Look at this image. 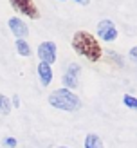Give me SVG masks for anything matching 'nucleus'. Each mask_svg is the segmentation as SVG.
I'll return each instance as SVG.
<instances>
[{
  "mask_svg": "<svg viewBox=\"0 0 137 148\" xmlns=\"http://www.w3.org/2000/svg\"><path fill=\"white\" fill-rule=\"evenodd\" d=\"M128 58H130L132 62H135V63H137V45L130 49V53H128Z\"/></svg>",
  "mask_w": 137,
  "mask_h": 148,
  "instance_id": "2eb2a0df",
  "label": "nucleus"
},
{
  "mask_svg": "<svg viewBox=\"0 0 137 148\" xmlns=\"http://www.w3.org/2000/svg\"><path fill=\"white\" fill-rule=\"evenodd\" d=\"M79 65L78 63H70L67 71L63 74V88H67V90H74L78 88V81H79Z\"/></svg>",
  "mask_w": 137,
  "mask_h": 148,
  "instance_id": "20e7f679",
  "label": "nucleus"
},
{
  "mask_svg": "<svg viewBox=\"0 0 137 148\" xmlns=\"http://www.w3.org/2000/svg\"><path fill=\"white\" fill-rule=\"evenodd\" d=\"M11 5H13V9L22 11L25 16L33 18V20H36V18L40 16L38 7H36V4L31 2V0H11Z\"/></svg>",
  "mask_w": 137,
  "mask_h": 148,
  "instance_id": "39448f33",
  "label": "nucleus"
},
{
  "mask_svg": "<svg viewBox=\"0 0 137 148\" xmlns=\"http://www.w3.org/2000/svg\"><path fill=\"white\" fill-rule=\"evenodd\" d=\"M108 56H110V58H112V60H114L115 63H117V65H119V67H121V65H123V63H125V62H123V58H119V56H117V53H114V51H110V53H108Z\"/></svg>",
  "mask_w": 137,
  "mask_h": 148,
  "instance_id": "ddd939ff",
  "label": "nucleus"
},
{
  "mask_svg": "<svg viewBox=\"0 0 137 148\" xmlns=\"http://www.w3.org/2000/svg\"><path fill=\"white\" fill-rule=\"evenodd\" d=\"M16 51L22 54V56H31V47H29V43L25 40H16Z\"/></svg>",
  "mask_w": 137,
  "mask_h": 148,
  "instance_id": "9d476101",
  "label": "nucleus"
},
{
  "mask_svg": "<svg viewBox=\"0 0 137 148\" xmlns=\"http://www.w3.org/2000/svg\"><path fill=\"white\" fill-rule=\"evenodd\" d=\"M38 58L42 63L52 65L56 62V43L54 42H42L38 45Z\"/></svg>",
  "mask_w": 137,
  "mask_h": 148,
  "instance_id": "7ed1b4c3",
  "label": "nucleus"
},
{
  "mask_svg": "<svg viewBox=\"0 0 137 148\" xmlns=\"http://www.w3.org/2000/svg\"><path fill=\"white\" fill-rule=\"evenodd\" d=\"M97 36L105 42H114L117 38V29L112 20H101L97 24Z\"/></svg>",
  "mask_w": 137,
  "mask_h": 148,
  "instance_id": "423d86ee",
  "label": "nucleus"
},
{
  "mask_svg": "<svg viewBox=\"0 0 137 148\" xmlns=\"http://www.w3.org/2000/svg\"><path fill=\"white\" fill-rule=\"evenodd\" d=\"M72 49L78 54L85 56L89 62H97L101 54H103V49H101L99 42L89 31H78L72 36Z\"/></svg>",
  "mask_w": 137,
  "mask_h": 148,
  "instance_id": "f257e3e1",
  "label": "nucleus"
},
{
  "mask_svg": "<svg viewBox=\"0 0 137 148\" xmlns=\"http://www.w3.org/2000/svg\"><path fill=\"white\" fill-rule=\"evenodd\" d=\"M123 103H125V107L132 108V110H137V98H134V96L125 94L123 96Z\"/></svg>",
  "mask_w": 137,
  "mask_h": 148,
  "instance_id": "f8f14e48",
  "label": "nucleus"
},
{
  "mask_svg": "<svg viewBox=\"0 0 137 148\" xmlns=\"http://www.w3.org/2000/svg\"><path fill=\"white\" fill-rule=\"evenodd\" d=\"M11 103H13V107H16V108H18V107H20V99H18V96H13V101H11Z\"/></svg>",
  "mask_w": 137,
  "mask_h": 148,
  "instance_id": "dca6fc26",
  "label": "nucleus"
},
{
  "mask_svg": "<svg viewBox=\"0 0 137 148\" xmlns=\"http://www.w3.org/2000/svg\"><path fill=\"white\" fill-rule=\"evenodd\" d=\"M49 105L58 110H65V112H76L81 108V99L67 88H56L49 94Z\"/></svg>",
  "mask_w": 137,
  "mask_h": 148,
  "instance_id": "f03ea898",
  "label": "nucleus"
},
{
  "mask_svg": "<svg viewBox=\"0 0 137 148\" xmlns=\"http://www.w3.org/2000/svg\"><path fill=\"white\" fill-rule=\"evenodd\" d=\"M85 148H103V141L96 134H87L85 137Z\"/></svg>",
  "mask_w": 137,
  "mask_h": 148,
  "instance_id": "1a4fd4ad",
  "label": "nucleus"
},
{
  "mask_svg": "<svg viewBox=\"0 0 137 148\" xmlns=\"http://www.w3.org/2000/svg\"><path fill=\"white\" fill-rule=\"evenodd\" d=\"M58 148H67V146H58Z\"/></svg>",
  "mask_w": 137,
  "mask_h": 148,
  "instance_id": "f3484780",
  "label": "nucleus"
},
{
  "mask_svg": "<svg viewBox=\"0 0 137 148\" xmlns=\"http://www.w3.org/2000/svg\"><path fill=\"white\" fill-rule=\"evenodd\" d=\"M38 76L42 79V85H49L52 81V69H50V65L40 62L38 63Z\"/></svg>",
  "mask_w": 137,
  "mask_h": 148,
  "instance_id": "6e6552de",
  "label": "nucleus"
},
{
  "mask_svg": "<svg viewBox=\"0 0 137 148\" xmlns=\"http://www.w3.org/2000/svg\"><path fill=\"white\" fill-rule=\"evenodd\" d=\"M11 112V103H9V99L5 98V96H2L0 94V114H9Z\"/></svg>",
  "mask_w": 137,
  "mask_h": 148,
  "instance_id": "9b49d317",
  "label": "nucleus"
},
{
  "mask_svg": "<svg viewBox=\"0 0 137 148\" xmlns=\"http://www.w3.org/2000/svg\"><path fill=\"white\" fill-rule=\"evenodd\" d=\"M4 146L14 148V146H16V139H14V137H5V139H4Z\"/></svg>",
  "mask_w": 137,
  "mask_h": 148,
  "instance_id": "4468645a",
  "label": "nucleus"
},
{
  "mask_svg": "<svg viewBox=\"0 0 137 148\" xmlns=\"http://www.w3.org/2000/svg\"><path fill=\"white\" fill-rule=\"evenodd\" d=\"M9 29H11V33L16 36V40H24L25 36L29 34V29H27V25L22 22L18 16H13V18H9Z\"/></svg>",
  "mask_w": 137,
  "mask_h": 148,
  "instance_id": "0eeeda50",
  "label": "nucleus"
}]
</instances>
